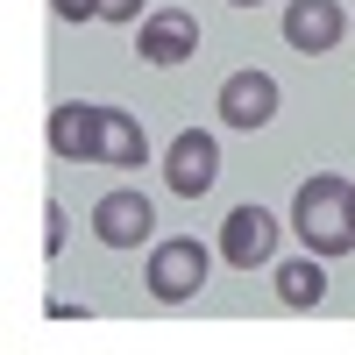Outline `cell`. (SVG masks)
Listing matches in <instances>:
<instances>
[{"label": "cell", "mask_w": 355, "mask_h": 355, "mask_svg": "<svg viewBox=\"0 0 355 355\" xmlns=\"http://www.w3.org/2000/svg\"><path fill=\"white\" fill-rule=\"evenodd\" d=\"M291 227L306 234V249L313 256H348L355 249V220H348V178L341 171H313L299 199H291Z\"/></svg>", "instance_id": "6da1fadb"}, {"label": "cell", "mask_w": 355, "mask_h": 355, "mask_svg": "<svg viewBox=\"0 0 355 355\" xmlns=\"http://www.w3.org/2000/svg\"><path fill=\"white\" fill-rule=\"evenodd\" d=\"M206 270H214V256H206L199 234H171V242H157V249H150V270H142V277H150V299L185 306V299H199Z\"/></svg>", "instance_id": "7a4b0ae2"}, {"label": "cell", "mask_w": 355, "mask_h": 355, "mask_svg": "<svg viewBox=\"0 0 355 355\" xmlns=\"http://www.w3.org/2000/svg\"><path fill=\"white\" fill-rule=\"evenodd\" d=\"M214 178H220V142L206 135V128H185L164 150V185L178 199H199V192H214Z\"/></svg>", "instance_id": "3957f363"}, {"label": "cell", "mask_w": 355, "mask_h": 355, "mask_svg": "<svg viewBox=\"0 0 355 355\" xmlns=\"http://www.w3.org/2000/svg\"><path fill=\"white\" fill-rule=\"evenodd\" d=\"M192 50H199V21L185 8H150L135 21V57L142 64H185Z\"/></svg>", "instance_id": "277c9868"}, {"label": "cell", "mask_w": 355, "mask_h": 355, "mask_svg": "<svg viewBox=\"0 0 355 355\" xmlns=\"http://www.w3.org/2000/svg\"><path fill=\"white\" fill-rule=\"evenodd\" d=\"M220 256L234 263V270L270 263L277 256V214H270V206H234V214L220 220Z\"/></svg>", "instance_id": "5b68a950"}, {"label": "cell", "mask_w": 355, "mask_h": 355, "mask_svg": "<svg viewBox=\"0 0 355 355\" xmlns=\"http://www.w3.org/2000/svg\"><path fill=\"white\" fill-rule=\"evenodd\" d=\"M348 15H341V0H291L284 8V43L299 50V57H320V50H334L348 36Z\"/></svg>", "instance_id": "8992f818"}, {"label": "cell", "mask_w": 355, "mask_h": 355, "mask_svg": "<svg viewBox=\"0 0 355 355\" xmlns=\"http://www.w3.org/2000/svg\"><path fill=\"white\" fill-rule=\"evenodd\" d=\"M150 227H157V206L142 199V192H107L93 206V234H100L107 249H142Z\"/></svg>", "instance_id": "52a82bcc"}, {"label": "cell", "mask_w": 355, "mask_h": 355, "mask_svg": "<svg viewBox=\"0 0 355 355\" xmlns=\"http://www.w3.org/2000/svg\"><path fill=\"white\" fill-rule=\"evenodd\" d=\"M220 121L227 128H263L277 114V78L270 71H234V78H220Z\"/></svg>", "instance_id": "ba28073f"}, {"label": "cell", "mask_w": 355, "mask_h": 355, "mask_svg": "<svg viewBox=\"0 0 355 355\" xmlns=\"http://www.w3.org/2000/svg\"><path fill=\"white\" fill-rule=\"evenodd\" d=\"M50 157H64V164H93V157H100V107H85V100L50 107Z\"/></svg>", "instance_id": "9c48e42d"}, {"label": "cell", "mask_w": 355, "mask_h": 355, "mask_svg": "<svg viewBox=\"0 0 355 355\" xmlns=\"http://www.w3.org/2000/svg\"><path fill=\"white\" fill-rule=\"evenodd\" d=\"M107 171H135V164H150V135H142V121L128 107H100V157Z\"/></svg>", "instance_id": "30bf717a"}, {"label": "cell", "mask_w": 355, "mask_h": 355, "mask_svg": "<svg viewBox=\"0 0 355 355\" xmlns=\"http://www.w3.org/2000/svg\"><path fill=\"white\" fill-rule=\"evenodd\" d=\"M277 299L291 306V313H306V306H320L327 299V256H291V263H277Z\"/></svg>", "instance_id": "8fae6325"}, {"label": "cell", "mask_w": 355, "mask_h": 355, "mask_svg": "<svg viewBox=\"0 0 355 355\" xmlns=\"http://www.w3.org/2000/svg\"><path fill=\"white\" fill-rule=\"evenodd\" d=\"M64 242H71V214L50 199V206H43V249H50V256H64Z\"/></svg>", "instance_id": "7c38bea8"}, {"label": "cell", "mask_w": 355, "mask_h": 355, "mask_svg": "<svg viewBox=\"0 0 355 355\" xmlns=\"http://www.w3.org/2000/svg\"><path fill=\"white\" fill-rule=\"evenodd\" d=\"M57 21H100V0H50Z\"/></svg>", "instance_id": "4fadbf2b"}, {"label": "cell", "mask_w": 355, "mask_h": 355, "mask_svg": "<svg viewBox=\"0 0 355 355\" xmlns=\"http://www.w3.org/2000/svg\"><path fill=\"white\" fill-rule=\"evenodd\" d=\"M150 8H142V0H100V21H142Z\"/></svg>", "instance_id": "5bb4252c"}, {"label": "cell", "mask_w": 355, "mask_h": 355, "mask_svg": "<svg viewBox=\"0 0 355 355\" xmlns=\"http://www.w3.org/2000/svg\"><path fill=\"white\" fill-rule=\"evenodd\" d=\"M348 220H355V178H348Z\"/></svg>", "instance_id": "9a60e30c"}, {"label": "cell", "mask_w": 355, "mask_h": 355, "mask_svg": "<svg viewBox=\"0 0 355 355\" xmlns=\"http://www.w3.org/2000/svg\"><path fill=\"white\" fill-rule=\"evenodd\" d=\"M234 8H263V0H234Z\"/></svg>", "instance_id": "2e32d148"}]
</instances>
